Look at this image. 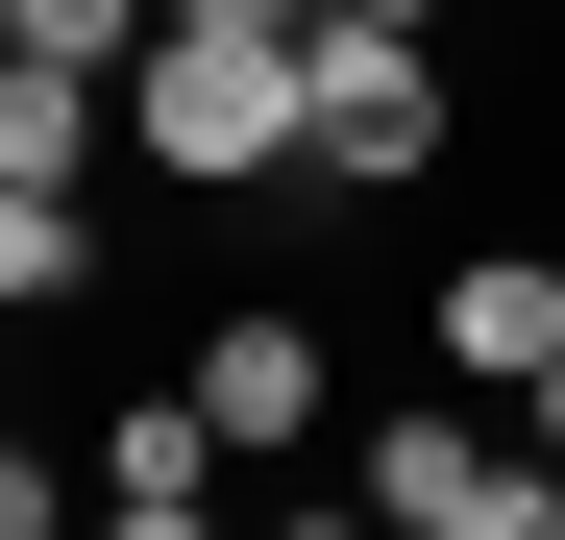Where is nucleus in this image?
<instances>
[{
    "mask_svg": "<svg viewBox=\"0 0 565 540\" xmlns=\"http://www.w3.org/2000/svg\"><path fill=\"white\" fill-rule=\"evenodd\" d=\"M320 148V25H148L124 50V172L172 197H246V172Z\"/></svg>",
    "mask_w": 565,
    "mask_h": 540,
    "instance_id": "1",
    "label": "nucleus"
},
{
    "mask_svg": "<svg viewBox=\"0 0 565 540\" xmlns=\"http://www.w3.org/2000/svg\"><path fill=\"white\" fill-rule=\"evenodd\" d=\"M443 369H467V393H541V369H565V270H541V246H467V270H443Z\"/></svg>",
    "mask_w": 565,
    "mask_h": 540,
    "instance_id": "4",
    "label": "nucleus"
},
{
    "mask_svg": "<svg viewBox=\"0 0 565 540\" xmlns=\"http://www.w3.org/2000/svg\"><path fill=\"white\" fill-rule=\"evenodd\" d=\"M172 25H320V0H172Z\"/></svg>",
    "mask_w": 565,
    "mask_h": 540,
    "instance_id": "11",
    "label": "nucleus"
},
{
    "mask_svg": "<svg viewBox=\"0 0 565 540\" xmlns=\"http://www.w3.org/2000/svg\"><path fill=\"white\" fill-rule=\"evenodd\" d=\"M541 442H565V369H541Z\"/></svg>",
    "mask_w": 565,
    "mask_h": 540,
    "instance_id": "13",
    "label": "nucleus"
},
{
    "mask_svg": "<svg viewBox=\"0 0 565 540\" xmlns=\"http://www.w3.org/2000/svg\"><path fill=\"white\" fill-rule=\"evenodd\" d=\"M369 516H418V540H541V516H565V442L516 467L492 418H369Z\"/></svg>",
    "mask_w": 565,
    "mask_h": 540,
    "instance_id": "3",
    "label": "nucleus"
},
{
    "mask_svg": "<svg viewBox=\"0 0 565 540\" xmlns=\"http://www.w3.org/2000/svg\"><path fill=\"white\" fill-rule=\"evenodd\" d=\"M148 25H172V0H0V50H74V74H124Z\"/></svg>",
    "mask_w": 565,
    "mask_h": 540,
    "instance_id": "9",
    "label": "nucleus"
},
{
    "mask_svg": "<svg viewBox=\"0 0 565 540\" xmlns=\"http://www.w3.org/2000/svg\"><path fill=\"white\" fill-rule=\"evenodd\" d=\"M99 123H124V74H74V50H0V172H99Z\"/></svg>",
    "mask_w": 565,
    "mask_h": 540,
    "instance_id": "7",
    "label": "nucleus"
},
{
    "mask_svg": "<svg viewBox=\"0 0 565 540\" xmlns=\"http://www.w3.org/2000/svg\"><path fill=\"white\" fill-rule=\"evenodd\" d=\"M296 172H443V25H369V0H320V148Z\"/></svg>",
    "mask_w": 565,
    "mask_h": 540,
    "instance_id": "2",
    "label": "nucleus"
},
{
    "mask_svg": "<svg viewBox=\"0 0 565 540\" xmlns=\"http://www.w3.org/2000/svg\"><path fill=\"white\" fill-rule=\"evenodd\" d=\"M369 25H443V0H369Z\"/></svg>",
    "mask_w": 565,
    "mask_h": 540,
    "instance_id": "12",
    "label": "nucleus"
},
{
    "mask_svg": "<svg viewBox=\"0 0 565 540\" xmlns=\"http://www.w3.org/2000/svg\"><path fill=\"white\" fill-rule=\"evenodd\" d=\"M222 467H246V442L198 418V369H172V393H124V418H99V467H74V492H99V516H198Z\"/></svg>",
    "mask_w": 565,
    "mask_h": 540,
    "instance_id": "6",
    "label": "nucleus"
},
{
    "mask_svg": "<svg viewBox=\"0 0 565 540\" xmlns=\"http://www.w3.org/2000/svg\"><path fill=\"white\" fill-rule=\"evenodd\" d=\"M74 516V467H50V442H0V540H50Z\"/></svg>",
    "mask_w": 565,
    "mask_h": 540,
    "instance_id": "10",
    "label": "nucleus"
},
{
    "mask_svg": "<svg viewBox=\"0 0 565 540\" xmlns=\"http://www.w3.org/2000/svg\"><path fill=\"white\" fill-rule=\"evenodd\" d=\"M74 270H99V246H74V197H50V172H0V320H50Z\"/></svg>",
    "mask_w": 565,
    "mask_h": 540,
    "instance_id": "8",
    "label": "nucleus"
},
{
    "mask_svg": "<svg viewBox=\"0 0 565 540\" xmlns=\"http://www.w3.org/2000/svg\"><path fill=\"white\" fill-rule=\"evenodd\" d=\"M320 393H344V369H320V320H222V344H198V418L246 442V467H296Z\"/></svg>",
    "mask_w": 565,
    "mask_h": 540,
    "instance_id": "5",
    "label": "nucleus"
}]
</instances>
